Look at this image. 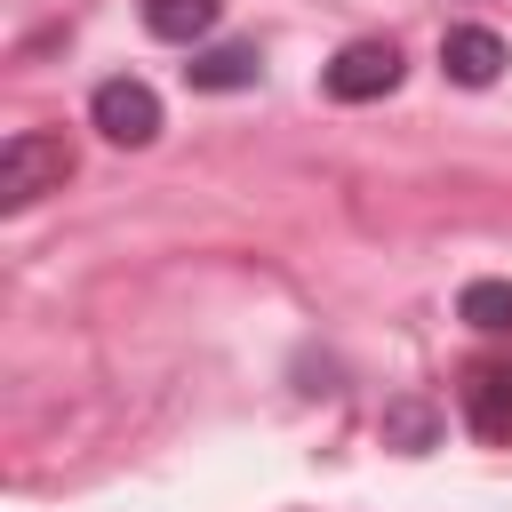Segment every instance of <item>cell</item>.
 Returning <instances> with one entry per match:
<instances>
[{"mask_svg": "<svg viewBox=\"0 0 512 512\" xmlns=\"http://www.w3.org/2000/svg\"><path fill=\"white\" fill-rule=\"evenodd\" d=\"M64 176H72V144H64L56 128H16V136L0 144V208H8V216H24L32 200L64 192Z\"/></svg>", "mask_w": 512, "mask_h": 512, "instance_id": "cell-1", "label": "cell"}, {"mask_svg": "<svg viewBox=\"0 0 512 512\" xmlns=\"http://www.w3.org/2000/svg\"><path fill=\"white\" fill-rule=\"evenodd\" d=\"M88 128L104 136V144H120V152H136V144H152L160 136V96L144 88V80H96V96H88Z\"/></svg>", "mask_w": 512, "mask_h": 512, "instance_id": "cell-2", "label": "cell"}, {"mask_svg": "<svg viewBox=\"0 0 512 512\" xmlns=\"http://www.w3.org/2000/svg\"><path fill=\"white\" fill-rule=\"evenodd\" d=\"M320 88H328L336 104H376V96L400 88V48H392V40H352V48H336V64L320 72Z\"/></svg>", "mask_w": 512, "mask_h": 512, "instance_id": "cell-3", "label": "cell"}, {"mask_svg": "<svg viewBox=\"0 0 512 512\" xmlns=\"http://www.w3.org/2000/svg\"><path fill=\"white\" fill-rule=\"evenodd\" d=\"M464 424L480 440H512V352L464 368Z\"/></svg>", "mask_w": 512, "mask_h": 512, "instance_id": "cell-4", "label": "cell"}, {"mask_svg": "<svg viewBox=\"0 0 512 512\" xmlns=\"http://www.w3.org/2000/svg\"><path fill=\"white\" fill-rule=\"evenodd\" d=\"M440 72H448L456 88H488V80L504 72V40H496L488 24H448V32H440Z\"/></svg>", "mask_w": 512, "mask_h": 512, "instance_id": "cell-5", "label": "cell"}, {"mask_svg": "<svg viewBox=\"0 0 512 512\" xmlns=\"http://www.w3.org/2000/svg\"><path fill=\"white\" fill-rule=\"evenodd\" d=\"M216 16H224V0H144V32L152 40H176V48L208 40Z\"/></svg>", "mask_w": 512, "mask_h": 512, "instance_id": "cell-6", "label": "cell"}, {"mask_svg": "<svg viewBox=\"0 0 512 512\" xmlns=\"http://www.w3.org/2000/svg\"><path fill=\"white\" fill-rule=\"evenodd\" d=\"M256 48H200L192 64H184V80L200 88V96H232V88H256Z\"/></svg>", "mask_w": 512, "mask_h": 512, "instance_id": "cell-7", "label": "cell"}, {"mask_svg": "<svg viewBox=\"0 0 512 512\" xmlns=\"http://www.w3.org/2000/svg\"><path fill=\"white\" fill-rule=\"evenodd\" d=\"M456 312L480 328V336H512V280H472L456 296Z\"/></svg>", "mask_w": 512, "mask_h": 512, "instance_id": "cell-8", "label": "cell"}, {"mask_svg": "<svg viewBox=\"0 0 512 512\" xmlns=\"http://www.w3.org/2000/svg\"><path fill=\"white\" fill-rule=\"evenodd\" d=\"M384 432H392L400 448H432V432H440V416H432V408H416V400H400V408L384 416Z\"/></svg>", "mask_w": 512, "mask_h": 512, "instance_id": "cell-9", "label": "cell"}]
</instances>
